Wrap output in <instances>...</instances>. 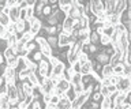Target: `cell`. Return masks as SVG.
Masks as SVG:
<instances>
[{
  "mask_svg": "<svg viewBox=\"0 0 131 109\" xmlns=\"http://www.w3.org/2000/svg\"><path fill=\"white\" fill-rule=\"evenodd\" d=\"M127 100H128V97H126L124 94H123V93H119V94L115 97L113 104H115V105H122V104H124Z\"/></svg>",
  "mask_w": 131,
  "mask_h": 109,
  "instance_id": "cell-20",
  "label": "cell"
},
{
  "mask_svg": "<svg viewBox=\"0 0 131 109\" xmlns=\"http://www.w3.org/2000/svg\"><path fill=\"white\" fill-rule=\"evenodd\" d=\"M18 63H19V57H18V56H14V57H11V59L6 60L7 67L14 68V70H16V68H18Z\"/></svg>",
  "mask_w": 131,
  "mask_h": 109,
  "instance_id": "cell-17",
  "label": "cell"
},
{
  "mask_svg": "<svg viewBox=\"0 0 131 109\" xmlns=\"http://www.w3.org/2000/svg\"><path fill=\"white\" fill-rule=\"evenodd\" d=\"M90 83H94V80L92 79V76L90 75H82L81 78V84H83V86H88Z\"/></svg>",
  "mask_w": 131,
  "mask_h": 109,
  "instance_id": "cell-30",
  "label": "cell"
},
{
  "mask_svg": "<svg viewBox=\"0 0 131 109\" xmlns=\"http://www.w3.org/2000/svg\"><path fill=\"white\" fill-rule=\"evenodd\" d=\"M55 87H57L61 93H64V94H66V93H67V91L70 90V89H71V84H70L68 80H66V79H60V80H59V83H57Z\"/></svg>",
  "mask_w": 131,
  "mask_h": 109,
  "instance_id": "cell-8",
  "label": "cell"
},
{
  "mask_svg": "<svg viewBox=\"0 0 131 109\" xmlns=\"http://www.w3.org/2000/svg\"><path fill=\"white\" fill-rule=\"evenodd\" d=\"M15 29H16V33H25V31H29V23L19 19L18 22H15Z\"/></svg>",
  "mask_w": 131,
  "mask_h": 109,
  "instance_id": "cell-10",
  "label": "cell"
},
{
  "mask_svg": "<svg viewBox=\"0 0 131 109\" xmlns=\"http://www.w3.org/2000/svg\"><path fill=\"white\" fill-rule=\"evenodd\" d=\"M106 89H108V93H109V94H113L115 91H117V89H116V86H112V84H109V86L106 87Z\"/></svg>",
  "mask_w": 131,
  "mask_h": 109,
  "instance_id": "cell-49",
  "label": "cell"
},
{
  "mask_svg": "<svg viewBox=\"0 0 131 109\" xmlns=\"http://www.w3.org/2000/svg\"><path fill=\"white\" fill-rule=\"evenodd\" d=\"M51 97H52V94H44L42 97H41V100H42L45 104H48V102H49V100H51Z\"/></svg>",
  "mask_w": 131,
  "mask_h": 109,
  "instance_id": "cell-48",
  "label": "cell"
},
{
  "mask_svg": "<svg viewBox=\"0 0 131 109\" xmlns=\"http://www.w3.org/2000/svg\"><path fill=\"white\" fill-rule=\"evenodd\" d=\"M56 106H59L60 109H71V101L67 98L66 94H61L59 97V102H57Z\"/></svg>",
  "mask_w": 131,
  "mask_h": 109,
  "instance_id": "cell-5",
  "label": "cell"
},
{
  "mask_svg": "<svg viewBox=\"0 0 131 109\" xmlns=\"http://www.w3.org/2000/svg\"><path fill=\"white\" fill-rule=\"evenodd\" d=\"M90 95L92 94H88V93H82V94L77 95L75 100L71 101V109H81L82 105L90 100Z\"/></svg>",
  "mask_w": 131,
  "mask_h": 109,
  "instance_id": "cell-2",
  "label": "cell"
},
{
  "mask_svg": "<svg viewBox=\"0 0 131 109\" xmlns=\"http://www.w3.org/2000/svg\"><path fill=\"white\" fill-rule=\"evenodd\" d=\"M45 40H47L48 45L51 46L52 51L57 49V35H47V37H45Z\"/></svg>",
  "mask_w": 131,
  "mask_h": 109,
  "instance_id": "cell-15",
  "label": "cell"
},
{
  "mask_svg": "<svg viewBox=\"0 0 131 109\" xmlns=\"http://www.w3.org/2000/svg\"><path fill=\"white\" fill-rule=\"evenodd\" d=\"M4 30L8 31L10 34H15L16 33V29H15V23H10L7 27H4Z\"/></svg>",
  "mask_w": 131,
  "mask_h": 109,
  "instance_id": "cell-41",
  "label": "cell"
},
{
  "mask_svg": "<svg viewBox=\"0 0 131 109\" xmlns=\"http://www.w3.org/2000/svg\"><path fill=\"white\" fill-rule=\"evenodd\" d=\"M33 40H34V37H33V34H31V33H29V31H25L23 35H22V38L19 40V42H22L23 45H25V44L30 42V41H33Z\"/></svg>",
  "mask_w": 131,
  "mask_h": 109,
  "instance_id": "cell-21",
  "label": "cell"
},
{
  "mask_svg": "<svg viewBox=\"0 0 131 109\" xmlns=\"http://www.w3.org/2000/svg\"><path fill=\"white\" fill-rule=\"evenodd\" d=\"M3 63H6V60H4V57H3V55L0 53V64H3Z\"/></svg>",
  "mask_w": 131,
  "mask_h": 109,
  "instance_id": "cell-54",
  "label": "cell"
},
{
  "mask_svg": "<svg viewBox=\"0 0 131 109\" xmlns=\"http://www.w3.org/2000/svg\"><path fill=\"white\" fill-rule=\"evenodd\" d=\"M90 100H92L93 102H98V104H100L101 100H102V95L100 94V93H92V95H90Z\"/></svg>",
  "mask_w": 131,
  "mask_h": 109,
  "instance_id": "cell-37",
  "label": "cell"
},
{
  "mask_svg": "<svg viewBox=\"0 0 131 109\" xmlns=\"http://www.w3.org/2000/svg\"><path fill=\"white\" fill-rule=\"evenodd\" d=\"M89 40H90V44H93V45H96V46H100V35H98L96 31H90V35H89Z\"/></svg>",
  "mask_w": 131,
  "mask_h": 109,
  "instance_id": "cell-18",
  "label": "cell"
},
{
  "mask_svg": "<svg viewBox=\"0 0 131 109\" xmlns=\"http://www.w3.org/2000/svg\"><path fill=\"white\" fill-rule=\"evenodd\" d=\"M71 68H72V71L75 72V74H78V72L81 71V64H79V63L77 62L75 64H72V66H71Z\"/></svg>",
  "mask_w": 131,
  "mask_h": 109,
  "instance_id": "cell-44",
  "label": "cell"
},
{
  "mask_svg": "<svg viewBox=\"0 0 131 109\" xmlns=\"http://www.w3.org/2000/svg\"><path fill=\"white\" fill-rule=\"evenodd\" d=\"M116 89H117V91H124L127 90V89H131V80L130 78H122V80L116 84Z\"/></svg>",
  "mask_w": 131,
  "mask_h": 109,
  "instance_id": "cell-6",
  "label": "cell"
},
{
  "mask_svg": "<svg viewBox=\"0 0 131 109\" xmlns=\"http://www.w3.org/2000/svg\"><path fill=\"white\" fill-rule=\"evenodd\" d=\"M120 56H122V52L120 51H116L115 52V55H112L109 57V66L111 67H115V66H117V64H120Z\"/></svg>",
  "mask_w": 131,
  "mask_h": 109,
  "instance_id": "cell-12",
  "label": "cell"
},
{
  "mask_svg": "<svg viewBox=\"0 0 131 109\" xmlns=\"http://www.w3.org/2000/svg\"><path fill=\"white\" fill-rule=\"evenodd\" d=\"M15 106H16V109H27V105L25 104V101H19Z\"/></svg>",
  "mask_w": 131,
  "mask_h": 109,
  "instance_id": "cell-45",
  "label": "cell"
},
{
  "mask_svg": "<svg viewBox=\"0 0 131 109\" xmlns=\"http://www.w3.org/2000/svg\"><path fill=\"white\" fill-rule=\"evenodd\" d=\"M78 63L81 64V66H83V64H86L89 62V56L88 55H83V53H81L79 56H78V60H77Z\"/></svg>",
  "mask_w": 131,
  "mask_h": 109,
  "instance_id": "cell-36",
  "label": "cell"
},
{
  "mask_svg": "<svg viewBox=\"0 0 131 109\" xmlns=\"http://www.w3.org/2000/svg\"><path fill=\"white\" fill-rule=\"evenodd\" d=\"M106 21H108V23L111 26H116L117 23H120V17H119L117 14H112L106 18Z\"/></svg>",
  "mask_w": 131,
  "mask_h": 109,
  "instance_id": "cell-19",
  "label": "cell"
},
{
  "mask_svg": "<svg viewBox=\"0 0 131 109\" xmlns=\"http://www.w3.org/2000/svg\"><path fill=\"white\" fill-rule=\"evenodd\" d=\"M90 14L94 17H100L104 14V2L101 0H92L90 2Z\"/></svg>",
  "mask_w": 131,
  "mask_h": 109,
  "instance_id": "cell-1",
  "label": "cell"
},
{
  "mask_svg": "<svg viewBox=\"0 0 131 109\" xmlns=\"http://www.w3.org/2000/svg\"><path fill=\"white\" fill-rule=\"evenodd\" d=\"M55 29H56V34H60L61 31H63V27H61V23H57V25L55 26Z\"/></svg>",
  "mask_w": 131,
  "mask_h": 109,
  "instance_id": "cell-50",
  "label": "cell"
},
{
  "mask_svg": "<svg viewBox=\"0 0 131 109\" xmlns=\"http://www.w3.org/2000/svg\"><path fill=\"white\" fill-rule=\"evenodd\" d=\"M122 108H123V109H130V108H131V104H130V101L127 100L124 104H122Z\"/></svg>",
  "mask_w": 131,
  "mask_h": 109,
  "instance_id": "cell-52",
  "label": "cell"
},
{
  "mask_svg": "<svg viewBox=\"0 0 131 109\" xmlns=\"http://www.w3.org/2000/svg\"><path fill=\"white\" fill-rule=\"evenodd\" d=\"M97 52H98V46L93 45V44H89L88 45V56H89V59L92 57L93 55H96Z\"/></svg>",
  "mask_w": 131,
  "mask_h": 109,
  "instance_id": "cell-29",
  "label": "cell"
},
{
  "mask_svg": "<svg viewBox=\"0 0 131 109\" xmlns=\"http://www.w3.org/2000/svg\"><path fill=\"white\" fill-rule=\"evenodd\" d=\"M64 70H66V63L59 62L56 66L52 67L51 76H61V75H63V72H64ZM51 76H49V78H51Z\"/></svg>",
  "mask_w": 131,
  "mask_h": 109,
  "instance_id": "cell-3",
  "label": "cell"
},
{
  "mask_svg": "<svg viewBox=\"0 0 131 109\" xmlns=\"http://www.w3.org/2000/svg\"><path fill=\"white\" fill-rule=\"evenodd\" d=\"M15 78H16V70H14V68H10V67H7V68H6V71H4V74H3L4 83H7L8 80L15 79Z\"/></svg>",
  "mask_w": 131,
  "mask_h": 109,
  "instance_id": "cell-7",
  "label": "cell"
},
{
  "mask_svg": "<svg viewBox=\"0 0 131 109\" xmlns=\"http://www.w3.org/2000/svg\"><path fill=\"white\" fill-rule=\"evenodd\" d=\"M113 33H115L113 26H106V27H102V34L106 35V37H109V38H111V35H112Z\"/></svg>",
  "mask_w": 131,
  "mask_h": 109,
  "instance_id": "cell-34",
  "label": "cell"
},
{
  "mask_svg": "<svg viewBox=\"0 0 131 109\" xmlns=\"http://www.w3.org/2000/svg\"><path fill=\"white\" fill-rule=\"evenodd\" d=\"M111 102H112V101L109 100V95L104 97L100 102V109H111Z\"/></svg>",
  "mask_w": 131,
  "mask_h": 109,
  "instance_id": "cell-24",
  "label": "cell"
},
{
  "mask_svg": "<svg viewBox=\"0 0 131 109\" xmlns=\"http://www.w3.org/2000/svg\"><path fill=\"white\" fill-rule=\"evenodd\" d=\"M8 18H10L11 23H15V22L19 21V8H18V7H12V8H10Z\"/></svg>",
  "mask_w": 131,
  "mask_h": 109,
  "instance_id": "cell-9",
  "label": "cell"
},
{
  "mask_svg": "<svg viewBox=\"0 0 131 109\" xmlns=\"http://www.w3.org/2000/svg\"><path fill=\"white\" fill-rule=\"evenodd\" d=\"M100 94L102 95V98H104V97H108V95H109L108 89H106L105 86H101V89H100Z\"/></svg>",
  "mask_w": 131,
  "mask_h": 109,
  "instance_id": "cell-43",
  "label": "cell"
},
{
  "mask_svg": "<svg viewBox=\"0 0 131 109\" xmlns=\"http://www.w3.org/2000/svg\"><path fill=\"white\" fill-rule=\"evenodd\" d=\"M57 102H59V97H56V95H52L48 104H52V105H57Z\"/></svg>",
  "mask_w": 131,
  "mask_h": 109,
  "instance_id": "cell-46",
  "label": "cell"
},
{
  "mask_svg": "<svg viewBox=\"0 0 131 109\" xmlns=\"http://www.w3.org/2000/svg\"><path fill=\"white\" fill-rule=\"evenodd\" d=\"M77 60H78V56H75V55H68L67 56V63H68L70 67H71L72 64H75Z\"/></svg>",
  "mask_w": 131,
  "mask_h": 109,
  "instance_id": "cell-38",
  "label": "cell"
},
{
  "mask_svg": "<svg viewBox=\"0 0 131 109\" xmlns=\"http://www.w3.org/2000/svg\"><path fill=\"white\" fill-rule=\"evenodd\" d=\"M71 87H72V90L77 95H79L83 93V84H77V86H71Z\"/></svg>",
  "mask_w": 131,
  "mask_h": 109,
  "instance_id": "cell-39",
  "label": "cell"
},
{
  "mask_svg": "<svg viewBox=\"0 0 131 109\" xmlns=\"http://www.w3.org/2000/svg\"><path fill=\"white\" fill-rule=\"evenodd\" d=\"M4 79H3V76H0V91H4Z\"/></svg>",
  "mask_w": 131,
  "mask_h": 109,
  "instance_id": "cell-53",
  "label": "cell"
},
{
  "mask_svg": "<svg viewBox=\"0 0 131 109\" xmlns=\"http://www.w3.org/2000/svg\"><path fill=\"white\" fill-rule=\"evenodd\" d=\"M25 49H26L29 53L30 52H33V51H36V49H38V45L36 44V41L33 40V41H30V42H27V44H25Z\"/></svg>",
  "mask_w": 131,
  "mask_h": 109,
  "instance_id": "cell-26",
  "label": "cell"
},
{
  "mask_svg": "<svg viewBox=\"0 0 131 109\" xmlns=\"http://www.w3.org/2000/svg\"><path fill=\"white\" fill-rule=\"evenodd\" d=\"M81 78H82V75L78 72V74H74L71 76V79H70V84L71 86H77V84H81Z\"/></svg>",
  "mask_w": 131,
  "mask_h": 109,
  "instance_id": "cell-23",
  "label": "cell"
},
{
  "mask_svg": "<svg viewBox=\"0 0 131 109\" xmlns=\"http://www.w3.org/2000/svg\"><path fill=\"white\" fill-rule=\"evenodd\" d=\"M52 15H53V17H55V18H56L57 23H61V22L64 21V18L67 17V15H66V14H63V13H61L60 10H56V11H55V13H53Z\"/></svg>",
  "mask_w": 131,
  "mask_h": 109,
  "instance_id": "cell-27",
  "label": "cell"
},
{
  "mask_svg": "<svg viewBox=\"0 0 131 109\" xmlns=\"http://www.w3.org/2000/svg\"><path fill=\"white\" fill-rule=\"evenodd\" d=\"M92 66H90V63L88 62L86 64H83V66H81V71L79 74L81 75H90V72H92Z\"/></svg>",
  "mask_w": 131,
  "mask_h": 109,
  "instance_id": "cell-22",
  "label": "cell"
},
{
  "mask_svg": "<svg viewBox=\"0 0 131 109\" xmlns=\"http://www.w3.org/2000/svg\"><path fill=\"white\" fill-rule=\"evenodd\" d=\"M19 19L20 21H26V10H19Z\"/></svg>",
  "mask_w": 131,
  "mask_h": 109,
  "instance_id": "cell-47",
  "label": "cell"
},
{
  "mask_svg": "<svg viewBox=\"0 0 131 109\" xmlns=\"http://www.w3.org/2000/svg\"><path fill=\"white\" fill-rule=\"evenodd\" d=\"M104 52H105V55H108L109 57H111L112 55H115V48L109 44L108 46H105V48H104Z\"/></svg>",
  "mask_w": 131,
  "mask_h": 109,
  "instance_id": "cell-40",
  "label": "cell"
},
{
  "mask_svg": "<svg viewBox=\"0 0 131 109\" xmlns=\"http://www.w3.org/2000/svg\"><path fill=\"white\" fill-rule=\"evenodd\" d=\"M115 4H116V0H106L104 2V14L106 17L112 15L115 13Z\"/></svg>",
  "mask_w": 131,
  "mask_h": 109,
  "instance_id": "cell-4",
  "label": "cell"
},
{
  "mask_svg": "<svg viewBox=\"0 0 131 109\" xmlns=\"http://www.w3.org/2000/svg\"><path fill=\"white\" fill-rule=\"evenodd\" d=\"M10 109H16V106H11Z\"/></svg>",
  "mask_w": 131,
  "mask_h": 109,
  "instance_id": "cell-55",
  "label": "cell"
},
{
  "mask_svg": "<svg viewBox=\"0 0 131 109\" xmlns=\"http://www.w3.org/2000/svg\"><path fill=\"white\" fill-rule=\"evenodd\" d=\"M2 55H3L4 60H8V59H11V57H14V56H16L12 48H6V51H4Z\"/></svg>",
  "mask_w": 131,
  "mask_h": 109,
  "instance_id": "cell-25",
  "label": "cell"
},
{
  "mask_svg": "<svg viewBox=\"0 0 131 109\" xmlns=\"http://www.w3.org/2000/svg\"><path fill=\"white\" fill-rule=\"evenodd\" d=\"M29 55H30V57H29V59H30V60H31L33 63H36V64H38V63L41 62V60L44 59L42 53H41V52H40L38 49H36V51L30 52V53H29Z\"/></svg>",
  "mask_w": 131,
  "mask_h": 109,
  "instance_id": "cell-11",
  "label": "cell"
},
{
  "mask_svg": "<svg viewBox=\"0 0 131 109\" xmlns=\"http://www.w3.org/2000/svg\"><path fill=\"white\" fill-rule=\"evenodd\" d=\"M122 80V75L119 76V75H112V76H109V84H112V86H116V84L119 83Z\"/></svg>",
  "mask_w": 131,
  "mask_h": 109,
  "instance_id": "cell-35",
  "label": "cell"
},
{
  "mask_svg": "<svg viewBox=\"0 0 131 109\" xmlns=\"http://www.w3.org/2000/svg\"><path fill=\"white\" fill-rule=\"evenodd\" d=\"M20 86H22V90L25 93V95H31V91H33V86L30 83L27 82V79L26 80H23V82H20Z\"/></svg>",
  "mask_w": 131,
  "mask_h": 109,
  "instance_id": "cell-16",
  "label": "cell"
},
{
  "mask_svg": "<svg viewBox=\"0 0 131 109\" xmlns=\"http://www.w3.org/2000/svg\"><path fill=\"white\" fill-rule=\"evenodd\" d=\"M68 42H70L68 37H66L63 33L57 34V48H60V49H61V48L67 46V45H68Z\"/></svg>",
  "mask_w": 131,
  "mask_h": 109,
  "instance_id": "cell-14",
  "label": "cell"
},
{
  "mask_svg": "<svg viewBox=\"0 0 131 109\" xmlns=\"http://www.w3.org/2000/svg\"><path fill=\"white\" fill-rule=\"evenodd\" d=\"M27 82L30 83L33 87H34V86H40V84H38V79H37V76H36L34 72H31V74L27 76Z\"/></svg>",
  "mask_w": 131,
  "mask_h": 109,
  "instance_id": "cell-28",
  "label": "cell"
},
{
  "mask_svg": "<svg viewBox=\"0 0 131 109\" xmlns=\"http://www.w3.org/2000/svg\"><path fill=\"white\" fill-rule=\"evenodd\" d=\"M44 23L47 26H56L57 25V21H56V18L53 17V15H51V17H48V18L44 19Z\"/></svg>",
  "mask_w": 131,
  "mask_h": 109,
  "instance_id": "cell-31",
  "label": "cell"
},
{
  "mask_svg": "<svg viewBox=\"0 0 131 109\" xmlns=\"http://www.w3.org/2000/svg\"><path fill=\"white\" fill-rule=\"evenodd\" d=\"M31 102H33V97H31V95H27L26 98H25V104H26V105H30Z\"/></svg>",
  "mask_w": 131,
  "mask_h": 109,
  "instance_id": "cell-51",
  "label": "cell"
},
{
  "mask_svg": "<svg viewBox=\"0 0 131 109\" xmlns=\"http://www.w3.org/2000/svg\"><path fill=\"white\" fill-rule=\"evenodd\" d=\"M112 71H113V75H123V71H124V67L122 66V64H117V66L112 67Z\"/></svg>",
  "mask_w": 131,
  "mask_h": 109,
  "instance_id": "cell-33",
  "label": "cell"
},
{
  "mask_svg": "<svg viewBox=\"0 0 131 109\" xmlns=\"http://www.w3.org/2000/svg\"><path fill=\"white\" fill-rule=\"evenodd\" d=\"M100 46H102V48H105V46H108L109 44H111V40H109V37H106V35H100Z\"/></svg>",
  "mask_w": 131,
  "mask_h": 109,
  "instance_id": "cell-32",
  "label": "cell"
},
{
  "mask_svg": "<svg viewBox=\"0 0 131 109\" xmlns=\"http://www.w3.org/2000/svg\"><path fill=\"white\" fill-rule=\"evenodd\" d=\"M66 95H67V98H68L70 101H74V100H75V97H77V94H75V93H74V90H72V87L70 89L67 93H66Z\"/></svg>",
  "mask_w": 131,
  "mask_h": 109,
  "instance_id": "cell-42",
  "label": "cell"
},
{
  "mask_svg": "<svg viewBox=\"0 0 131 109\" xmlns=\"http://www.w3.org/2000/svg\"><path fill=\"white\" fill-rule=\"evenodd\" d=\"M113 75V71H112V67L109 66V64H105V66H102L101 71H100V76L101 78H109V76Z\"/></svg>",
  "mask_w": 131,
  "mask_h": 109,
  "instance_id": "cell-13",
  "label": "cell"
}]
</instances>
